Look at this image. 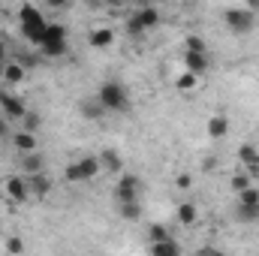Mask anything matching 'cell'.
I'll use <instances>...</instances> for the list:
<instances>
[{"instance_id": "6da1fadb", "label": "cell", "mask_w": 259, "mask_h": 256, "mask_svg": "<svg viewBox=\"0 0 259 256\" xmlns=\"http://www.w3.org/2000/svg\"><path fill=\"white\" fill-rule=\"evenodd\" d=\"M97 97L106 106V112H124V109H130V94L121 81H103Z\"/></svg>"}, {"instance_id": "7a4b0ae2", "label": "cell", "mask_w": 259, "mask_h": 256, "mask_svg": "<svg viewBox=\"0 0 259 256\" xmlns=\"http://www.w3.org/2000/svg\"><path fill=\"white\" fill-rule=\"evenodd\" d=\"M0 196H3V202H9V205H24V202L30 199L27 178H24V175H3V178H0Z\"/></svg>"}, {"instance_id": "3957f363", "label": "cell", "mask_w": 259, "mask_h": 256, "mask_svg": "<svg viewBox=\"0 0 259 256\" xmlns=\"http://www.w3.org/2000/svg\"><path fill=\"white\" fill-rule=\"evenodd\" d=\"M223 21L232 33H250L256 27V12H250L247 6L244 9H226L223 12Z\"/></svg>"}, {"instance_id": "277c9868", "label": "cell", "mask_w": 259, "mask_h": 256, "mask_svg": "<svg viewBox=\"0 0 259 256\" xmlns=\"http://www.w3.org/2000/svg\"><path fill=\"white\" fill-rule=\"evenodd\" d=\"M39 46H42V52H46L49 58H61V55L66 52V30L64 27H52V24H49Z\"/></svg>"}, {"instance_id": "5b68a950", "label": "cell", "mask_w": 259, "mask_h": 256, "mask_svg": "<svg viewBox=\"0 0 259 256\" xmlns=\"http://www.w3.org/2000/svg\"><path fill=\"white\" fill-rule=\"evenodd\" d=\"M9 142H12V148L18 151V154H33V151H39V139H36V133H30V130H15V133H9Z\"/></svg>"}, {"instance_id": "8992f818", "label": "cell", "mask_w": 259, "mask_h": 256, "mask_svg": "<svg viewBox=\"0 0 259 256\" xmlns=\"http://www.w3.org/2000/svg\"><path fill=\"white\" fill-rule=\"evenodd\" d=\"M115 199H118V202H133V199H139V178L121 172V178H118V184H115Z\"/></svg>"}, {"instance_id": "52a82bcc", "label": "cell", "mask_w": 259, "mask_h": 256, "mask_svg": "<svg viewBox=\"0 0 259 256\" xmlns=\"http://www.w3.org/2000/svg\"><path fill=\"white\" fill-rule=\"evenodd\" d=\"M0 112H3L9 121H21V118H24V112H27V106H24L15 94L0 91Z\"/></svg>"}, {"instance_id": "ba28073f", "label": "cell", "mask_w": 259, "mask_h": 256, "mask_svg": "<svg viewBox=\"0 0 259 256\" xmlns=\"http://www.w3.org/2000/svg\"><path fill=\"white\" fill-rule=\"evenodd\" d=\"M238 163L250 172V178H256L259 175V148L256 145H250V142L238 145Z\"/></svg>"}, {"instance_id": "9c48e42d", "label": "cell", "mask_w": 259, "mask_h": 256, "mask_svg": "<svg viewBox=\"0 0 259 256\" xmlns=\"http://www.w3.org/2000/svg\"><path fill=\"white\" fill-rule=\"evenodd\" d=\"M27 178V187H30V196H36V199H42V196H49L52 187H55V181L46 175V172H33V175H24Z\"/></svg>"}, {"instance_id": "30bf717a", "label": "cell", "mask_w": 259, "mask_h": 256, "mask_svg": "<svg viewBox=\"0 0 259 256\" xmlns=\"http://www.w3.org/2000/svg\"><path fill=\"white\" fill-rule=\"evenodd\" d=\"M181 64H184V69H190V72H196V75H205L208 72V52H187L184 49V58H181Z\"/></svg>"}, {"instance_id": "8fae6325", "label": "cell", "mask_w": 259, "mask_h": 256, "mask_svg": "<svg viewBox=\"0 0 259 256\" xmlns=\"http://www.w3.org/2000/svg\"><path fill=\"white\" fill-rule=\"evenodd\" d=\"M229 130H232L229 118H226L223 112H217V115H211V118H208V127H205V133H208L211 139H226V136H229Z\"/></svg>"}, {"instance_id": "7c38bea8", "label": "cell", "mask_w": 259, "mask_h": 256, "mask_svg": "<svg viewBox=\"0 0 259 256\" xmlns=\"http://www.w3.org/2000/svg\"><path fill=\"white\" fill-rule=\"evenodd\" d=\"M133 15H136V21H139L145 30H154V27L160 24V9H157L154 3H148V6H142V9H136Z\"/></svg>"}, {"instance_id": "4fadbf2b", "label": "cell", "mask_w": 259, "mask_h": 256, "mask_svg": "<svg viewBox=\"0 0 259 256\" xmlns=\"http://www.w3.org/2000/svg\"><path fill=\"white\" fill-rule=\"evenodd\" d=\"M112 42H115V30L112 27H94L88 33V46L91 49H109Z\"/></svg>"}, {"instance_id": "5bb4252c", "label": "cell", "mask_w": 259, "mask_h": 256, "mask_svg": "<svg viewBox=\"0 0 259 256\" xmlns=\"http://www.w3.org/2000/svg\"><path fill=\"white\" fill-rule=\"evenodd\" d=\"M78 112H81V118H84V121H100V118L106 115V106L100 103V97H94V100L78 103Z\"/></svg>"}, {"instance_id": "9a60e30c", "label": "cell", "mask_w": 259, "mask_h": 256, "mask_svg": "<svg viewBox=\"0 0 259 256\" xmlns=\"http://www.w3.org/2000/svg\"><path fill=\"white\" fill-rule=\"evenodd\" d=\"M100 163H103V169L106 172H124V160H121V154L115 151V148H103L100 151Z\"/></svg>"}, {"instance_id": "2e32d148", "label": "cell", "mask_w": 259, "mask_h": 256, "mask_svg": "<svg viewBox=\"0 0 259 256\" xmlns=\"http://www.w3.org/2000/svg\"><path fill=\"white\" fill-rule=\"evenodd\" d=\"M175 217H178L181 226H196V220H199V208H196V202H178Z\"/></svg>"}, {"instance_id": "e0dca14e", "label": "cell", "mask_w": 259, "mask_h": 256, "mask_svg": "<svg viewBox=\"0 0 259 256\" xmlns=\"http://www.w3.org/2000/svg\"><path fill=\"white\" fill-rule=\"evenodd\" d=\"M151 253H154V256H181V244L169 235V238L151 241Z\"/></svg>"}, {"instance_id": "ac0fdd59", "label": "cell", "mask_w": 259, "mask_h": 256, "mask_svg": "<svg viewBox=\"0 0 259 256\" xmlns=\"http://www.w3.org/2000/svg\"><path fill=\"white\" fill-rule=\"evenodd\" d=\"M42 166H46V160H42L39 151H33V154H21V172H24V175L42 172Z\"/></svg>"}, {"instance_id": "d6986e66", "label": "cell", "mask_w": 259, "mask_h": 256, "mask_svg": "<svg viewBox=\"0 0 259 256\" xmlns=\"http://www.w3.org/2000/svg\"><path fill=\"white\" fill-rule=\"evenodd\" d=\"M3 81L6 84H21L24 81V64L21 61H9L3 66Z\"/></svg>"}, {"instance_id": "ffe728a7", "label": "cell", "mask_w": 259, "mask_h": 256, "mask_svg": "<svg viewBox=\"0 0 259 256\" xmlns=\"http://www.w3.org/2000/svg\"><path fill=\"white\" fill-rule=\"evenodd\" d=\"M78 166H81V172H84V181H94L100 172H103V163H100V157H81L78 160Z\"/></svg>"}, {"instance_id": "44dd1931", "label": "cell", "mask_w": 259, "mask_h": 256, "mask_svg": "<svg viewBox=\"0 0 259 256\" xmlns=\"http://www.w3.org/2000/svg\"><path fill=\"white\" fill-rule=\"evenodd\" d=\"M199 78H202V75H196V72H190V69H184V72L175 78V88H178V91H184V94H190V91L199 88Z\"/></svg>"}, {"instance_id": "7402d4cb", "label": "cell", "mask_w": 259, "mask_h": 256, "mask_svg": "<svg viewBox=\"0 0 259 256\" xmlns=\"http://www.w3.org/2000/svg\"><path fill=\"white\" fill-rule=\"evenodd\" d=\"M121 208H118V214L124 217V220H130V223H136L139 217H142V205H139V199H133V202H118Z\"/></svg>"}, {"instance_id": "603a6c76", "label": "cell", "mask_w": 259, "mask_h": 256, "mask_svg": "<svg viewBox=\"0 0 259 256\" xmlns=\"http://www.w3.org/2000/svg\"><path fill=\"white\" fill-rule=\"evenodd\" d=\"M64 181L66 184H88V181H84V172H81V166H78V160H72L64 169Z\"/></svg>"}, {"instance_id": "cb8c5ba5", "label": "cell", "mask_w": 259, "mask_h": 256, "mask_svg": "<svg viewBox=\"0 0 259 256\" xmlns=\"http://www.w3.org/2000/svg\"><path fill=\"white\" fill-rule=\"evenodd\" d=\"M235 196H238V205H250V208H259V187H256V184L244 187V190L235 193Z\"/></svg>"}, {"instance_id": "d4e9b609", "label": "cell", "mask_w": 259, "mask_h": 256, "mask_svg": "<svg viewBox=\"0 0 259 256\" xmlns=\"http://www.w3.org/2000/svg\"><path fill=\"white\" fill-rule=\"evenodd\" d=\"M253 184V178H250V172L244 169V172H238V175H232V181H229V187H232V193H241L244 187H250Z\"/></svg>"}, {"instance_id": "484cf974", "label": "cell", "mask_w": 259, "mask_h": 256, "mask_svg": "<svg viewBox=\"0 0 259 256\" xmlns=\"http://www.w3.org/2000/svg\"><path fill=\"white\" fill-rule=\"evenodd\" d=\"M21 127L24 130H30V133H36V130L42 127V118H39V112H24V118H21Z\"/></svg>"}, {"instance_id": "4316f807", "label": "cell", "mask_w": 259, "mask_h": 256, "mask_svg": "<svg viewBox=\"0 0 259 256\" xmlns=\"http://www.w3.org/2000/svg\"><path fill=\"white\" fill-rule=\"evenodd\" d=\"M145 33H148V30L136 21V15H130V18H127V36H130V39H142Z\"/></svg>"}, {"instance_id": "83f0119b", "label": "cell", "mask_w": 259, "mask_h": 256, "mask_svg": "<svg viewBox=\"0 0 259 256\" xmlns=\"http://www.w3.org/2000/svg\"><path fill=\"white\" fill-rule=\"evenodd\" d=\"M184 49H187V52H205V39L196 36V33H190V36H184Z\"/></svg>"}, {"instance_id": "f1b7e54d", "label": "cell", "mask_w": 259, "mask_h": 256, "mask_svg": "<svg viewBox=\"0 0 259 256\" xmlns=\"http://www.w3.org/2000/svg\"><path fill=\"white\" fill-rule=\"evenodd\" d=\"M148 238H151V241H160V238H169V229H166L163 223H151V229H148Z\"/></svg>"}, {"instance_id": "f546056e", "label": "cell", "mask_w": 259, "mask_h": 256, "mask_svg": "<svg viewBox=\"0 0 259 256\" xmlns=\"http://www.w3.org/2000/svg\"><path fill=\"white\" fill-rule=\"evenodd\" d=\"M175 187H178V190H190V187H193V175H187V172L175 175Z\"/></svg>"}, {"instance_id": "4dcf8cb0", "label": "cell", "mask_w": 259, "mask_h": 256, "mask_svg": "<svg viewBox=\"0 0 259 256\" xmlns=\"http://www.w3.org/2000/svg\"><path fill=\"white\" fill-rule=\"evenodd\" d=\"M6 250L9 253H21L24 250V241L21 238H6Z\"/></svg>"}, {"instance_id": "1f68e13d", "label": "cell", "mask_w": 259, "mask_h": 256, "mask_svg": "<svg viewBox=\"0 0 259 256\" xmlns=\"http://www.w3.org/2000/svg\"><path fill=\"white\" fill-rule=\"evenodd\" d=\"M9 136V121H6V115H0V139H6Z\"/></svg>"}, {"instance_id": "d6a6232c", "label": "cell", "mask_w": 259, "mask_h": 256, "mask_svg": "<svg viewBox=\"0 0 259 256\" xmlns=\"http://www.w3.org/2000/svg\"><path fill=\"white\" fill-rule=\"evenodd\" d=\"M46 3H49V9H64L69 0H46Z\"/></svg>"}, {"instance_id": "836d02e7", "label": "cell", "mask_w": 259, "mask_h": 256, "mask_svg": "<svg viewBox=\"0 0 259 256\" xmlns=\"http://www.w3.org/2000/svg\"><path fill=\"white\" fill-rule=\"evenodd\" d=\"M127 0H103V6H112V9H118V6H124Z\"/></svg>"}, {"instance_id": "e575fe53", "label": "cell", "mask_w": 259, "mask_h": 256, "mask_svg": "<svg viewBox=\"0 0 259 256\" xmlns=\"http://www.w3.org/2000/svg\"><path fill=\"white\" fill-rule=\"evenodd\" d=\"M244 6H247L250 12H259V0H244Z\"/></svg>"}, {"instance_id": "d590c367", "label": "cell", "mask_w": 259, "mask_h": 256, "mask_svg": "<svg viewBox=\"0 0 259 256\" xmlns=\"http://www.w3.org/2000/svg\"><path fill=\"white\" fill-rule=\"evenodd\" d=\"M88 3H91V6H100V3H103V0H88Z\"/></svg>"}, {"instance_id": "8d00e7d4", "label": "cell", "mask_w": 259, "mask_h": 256, "mask_svg": "<svg viewBox=\"0 0 259 256\" xmlns=\"http://www.w3.org/2000/svg\"><path fill=\"white\" fill-rule=\"evenodd\" d=\"M151 3H154V6H157V3H160V0H151Z\"/></svg>"}]
</instances>
